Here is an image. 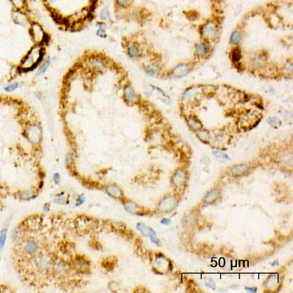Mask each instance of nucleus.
Segmentation results:
<instances>
[{"instance_id":"obj_1","label":"nucleus","mask_w":293,"mask_h":293,"mask_svg":"<svg viewBox=\"0 0 293 293\" xmlns=\"http://www.w3.org/2000/svg\"><path fill=\"white\" fill-rule=\"evenodd\" d=\"M44 55V49L33 48L21 61L20 69L23 72L34 70L43 61Z\"/></svg>"},{"instance_id":"obj_2","label":"nucleus","mask_w":293,"mask_h":293,"mask_svg":"<svg viewBox=\"0 0 293 293\" xmlns=\"http://www.w3.org/2000/svg\"><path fill=\"white\" fill-rule=\"evenodd\" d=\"M219 28L217 22L213 20L207 21L205 24L201 25L200 33L204 40H214L216 39L219 33Z\"/></svg>"},{"instance_id":"obj_3","label":"nucleus","mask_w":293,"mask_h":293,"mask_svg":"<svg viewBox=\"0 0 293 293\" xmlns=\"http://www.w3.org/2000/svg\"><path fill=\"white\" fill-rule=\"evenodd\" d=\"M25 135L29 141L33 144H39L42 137L40 126L36 123H29L25 129Z\"/></svg>"},{"instance_id":"obj_4","label":"nucleus","mask_w":293,"mask_h":293,"mask_svg":"<svg viewBox=\"0 0 293 293\" xmlns=\"http://www.w3.org/2000/svg\"><path fill=\"white\" fill-rule=\"evenodd\" d=\"M123 97L125 102L128 104H134L138 100L136 93L131 85H125L123 89Z\"/></svg>"},{"instance_id":"obj_5","label":"nucleus","mask_w":293,"mask_h":293,"mask_svg":"<svg viewBox=\"0 0 293 293\" xmlns=\"http://www.w3.org/2000/svg\"><path fill=\"white\" fill-rule=\"evenodd\" d=\"M39 250V245L35 239H29L23 243V251L28 255L36 254Z\"/></svg>"},{"instance_id":"obj_6","label":"nucleus","mask_w":293,"mask_h":293,"mask_svg":"<svg viewBox=\"0 0 293 293\" xmlns=\"http://www.w3.org/2000/svg\"><path fill=\"white\" fill-rule=\"evenodd\" d=\"M195 52L198 56L206 57L211 52V45L208 41L204 40L197 43L195 47Z\"/></svg>"},{"instance_id":"obj_7","label":"nucleus","mask_w":293,"mask_h":293,"mask_svg":"<svg viewBox=\"0 0 293 293\" xmlns=\"http://www.w3.org/2000/svg\"><path fill=\"white\" fill-rule=\"evenodd\" d=\"M190 71V67L187 64H181L177 65L172 71L173 76L181 78L186 76Z\"/></svg>"},{"instance_id":"obj_8","label":"nucleus","mask_w":293,"mask_h":293,"mask_svg":"<svg viewBox=\"0 0 293 293\" xmlns=\"http://www.w3.org/2000/svg\"><path fill=\"white\" fill-rule=\"evenodd\" d=\"M89 61L90 66L95 71H99V72L101 71L105 67L104 60L101 59L100 57H92Z\"/></svg>"},{"instance_id":"obj_9","label":"nucleus","mask_w":293,"mask_h":293,"mask_svg":"<svg viewBox=\"0 0 293 293\" xmlns=\"http://www.w3.org/2000/svg\"><path fill=\"white\" fill-rule=\"evenodd\" d=\"M242 57V53L241 48L238 46H234L230 52V59L233 63L238 64L240 62Z\"/></svg>"},{"instance_id":"obj_10","label":"nucleus","mask_w":293,"mask_h":293,"mask_svg":"<svg viewBox=\"0 0 293 293\" xmlns=\"http://www.w3.org/2000/svg\"><path fill=\"white\" fill-rule=\"evenodd\" d=\"M242 39V33L240 29H235L231 33L230 37V43L234 46H237L239 44Z\"/></svg>"},{"instance_id":"obj_11","label":"nucleus","mask_w":293,"mask_h":293,"mask_svg":"<svg viewBox=\"0 0 293 293\" xmlns=\"http://www.w3.org/2000/svg\"><path fill=\"white\" fill-rule=\"evenodd\" d=\"M187 123L193 131H199L202 129V124L201 121L195 116H189L187 119Z\"/></svg>"},{"instance_id":"obj_12","label":"nucleus","mask_w":293,"mask_h":293,"mask_svg":"<svg viewBox=\"0 0 293 293\" xmlns=\"http://www.w3.org/2000/svg\"><path fill=\"white\" fill-rule=\"evenodd\" d=\"M51 65V60L49 59H47L41 64L39 69L37 70L36 72L35 75V77L41 76L44 75L47 72L49 66Z\"/></svg>"},{"instance_id":"obj_13","label":"nucleus","mask_w":293,"mask_h":293,"mask_svg":"<svg viewBox=\"0 0 293 293\" xmlns=\"http://www.w3.org/2000/svg\"><path fill=\"white\" fill-rule=\"evenodd\" d=\"M160 71V68L159 66L156 64H151L147 66L144 69V72L147 75L149 76H155Z\"/></svg>"},{"instance_id":"obj_14","label":"nucleus","mask_w":293,"mask_h":293,"mask_svg":"<svg viewBox=\"0 0 293 293\" xmlns=\"http://www.w3.org/2000/svg\"><path fill=\"white\" fill-rule=\"evenodd\" d=\"M23 85H24L23 83H20L18 81H14L5 86L4 87V90L6 92H12Z\"/></svg>"},{"instance_id":"obj_15","label":"nucleus","mask_w":293,"mask_h":293,"mask_svg":"<svg viewBox=\"0 0 293 293\" xmlns=\"http://www.w3.org/2000/svg\"><path fill=\"white\" fill-rule=\"evenodd\" d=\"M128 54L132 58H136L140 55V50L136 45H131L128 48Z\"/></svg>"},{"instance_id":"obj_16","label":"nucleus","mask_w":293,"mask_h":293,"mask_svg":"<svg viewBox=\"0 0 293 293\" xmlns=\"http://www.w3.org/2000/svg\"><path fill=\"white\" fill-rule=\"evenodd\" d=\"M248 169V167L245 164H242V165H235L233 167L232 169V172L233 173H244V171H246Z\"/></svg>"},{"instance_id":"obj_17","label":"nucleus","mask_w":293,"mask_h":293,"mask_svg":"<svg viewBox=\"0 0 293 293\" xmlns=\"http://www.w3.org/2000/svg\"><path fill=\"white\" fill-rule=\"evenodd\" d=\"M110 16L109 12L107 8H104L100 13V18L103 20H108Z\"/></svg>"},{"instance_id":"obj_18","label":"nucleus","mask_w":293,"mask_h":293,"mask_svg":"<svg viewBox=\"0 0 293 293\" xmlns=\"http://www.w3.org/2000/svg\"><path fill=\"white\" fill-rule=\"evenodd\" d=\"M6 237V230H4L1 231L0 234V247H2L4 246Z\"/></svg>"},{"instance_id":"obj_19","label":"nucleus","mask_w":293,"mask_h":293,"mask_svg":"<svg viewBox=\"0 0 293 293\" xmlns=\"http://www.w3.org/2000/svg\"><path fill=\"white\" fill-rule=\"evenodd\" d=\"M214 154L215 157H217L218 159L221 160H228L229 159V157L227 155H226L223 153H220V152H214Z\"/></svg>"},{"instance_id":"obj_20","label":"nucleus","mask_w":293,"mask_h":293,"mask_svg":"<svg viewBox=\"0 0 293 293\" xmlns=\"http://www.w3.org/2000/svg\"><path fill=\"white\" fill-rule=\"evenodd\" d=\"M279 119L277 117H273L269 119L268 123L269 124L271 125H277L279 123Z\"/></svg>"},{"instance_id":"obj_21","label":"nucleus","mask_w":293,"mask_h":293,"mask_svg":"<svg viewBox=\"0 0 293 293\" xmlns=\"http://www.w3.org/2000/svg\"><path fill=\"white\" fill-rule=\"evenodd\" d=\"M116 1L118 4L123 6H126L128 4L130 1V0H116Z\"/></svg>"},{"instance_id":"obj_22","label":"nucleus","mask_w":293,"mask_h":293,"mask_svg":"<svg viewBox=\"0 0 293 293\" xmlns=\"http://www.w3.org/2000/svg\"><path fill=\"white\" fill-rule=\"evenodd\" d=\"M97 35H98L99 36L101 37L106 36L104 30H103V29L100 28L99 29V30L97 31Z\"/></svg>"},{"instance_id":"obj_23","label":"nucleus","mask_w":293,"mask_h":293,"mask_svg":"<svg viewBox=\"0 0 293 293\" xmlns=\"http://www.w3.org/2000/svg\"><path fill=\"white\" fill-rule=\"evenodd\" d=\"M54 181H55L56 183H58L60 181V175L58 173H56L54 175Z\"/></svg>"},{"instance_id":"obj_24","label":"nucleus","mask_w":293,"mask_h":293,"mask_svg":"<svg viewBox=\"0 0 293 293\" xmlns=\"http://www.w3.org/2000/svg\"><path fill=\"white\" fill-rule=\"evenodd\" d=\"M245 289L247 290L249 292L251 293H255L257 292V289L256 288H252V287H246Z\"/></svg>"},{"instance_id":"obj_25","label":"nucleus","mask_w":293,"mask_h":293,"mask_svg":"<svg viewBox=\"0 0 293 293\" xmlns=\"http://www.w3.org/2000/svg\"><path fill=\"white\" fill-rule=\"evenodd\" d=\"M170 222H171V221H170L169 219H163V220L161 221V223L165 224V225H168Z\"/></svg>"},{"instance_id":"obj_26","label":"nucleus","mask_w":293,"mask_h":293,"mask_svg":"<svg viewBox=\"0 0 293 293\" xmlns=\"http://www.w3.org/2000/svg\"><path fill=\"white\" fill-rule=\"evenodd\" d=\"M278 265H279V262H278V261H274L273 263H271L272 266H278Z\"/></svg>"}]
</instances>
